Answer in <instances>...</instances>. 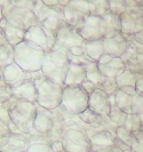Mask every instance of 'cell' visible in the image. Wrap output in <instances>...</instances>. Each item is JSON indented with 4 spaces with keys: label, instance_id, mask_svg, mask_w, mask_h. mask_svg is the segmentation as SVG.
<instances>
[{
    "label": "cell",
    "instance_id": "4fadbf2b",
    "mask_svg": "<svg viewBox=\"0 0 143 152\" xmlns=\"http://www.w3.org/2000/svg\"><path fill=\"white\" fill-rule=\"evenodd\" d=\"M85 49H86V54L88 55V57H90L93 61L98 62L104 55L103 39L93 40V41H86Z\"/></svg>",
    "mask_w": 143,
    "mask_h": 152
},
{
    "label": "cell",
    "instance_id": "277c9868",
    "mask_svg": "<svg viewBox=\"0 0 143 152\" xmlns=\"http://www.w3.org/2000/svg\"><path fill=\"white\" fill-rule=\"evenodd\" d=\"M85 42L84 38L73 26L63 23L56 31V41L53 50H70L71 48L81 46Z\"/></svg>",
    "mask_w": 143,
    "mask_h": 152
},
{
    "label": "cell",
    "instance_id": "6da1fadb",
    "mask_svg": "<svg viewBox=\"0 0 143 152\" xmlns=\"http://www.w3.org/2000/svg\"><path fill=\"white\" fill-rule=\"evenodd\" d=\"M68 50H52L46 56L44 71L53 83L59 85H64L67 73L70 66V60L68 56Z\"/></svg>",
    "mask_w": 143,
    "mask_h": 152
},
{
    "label": "cell",
    "instance_id": "30bf717a",
    "mask_svg": "<svg viewBox=\"0 0 143 152\" xmlns=\"http://www.w3.org/2000/svg\"><path fill=\"white\" fill-rule=\"evenodd\" d=\"M88 107L95 113H106L109 109V96L101 88H96L92 94H89Z\"/></svg>",
    "mask_w": 143,
    "mask_h": 152
},
{
    "label": "cell",
    "instance_id": "8992f818",
    "mask_svg": "<svg viewBox=\"0 0 143 152\" xmlns=\"http://www.w3.org/2000/svg\"><path fill=\"white\" fill-rule=\"evenodd\" d=\"M120 20L121 31L126 36L143 31V14L140 10H127L120 15Z\"/></svg>",
    "mask_w": 143,
    "mask_h": 152
},
{
    "label": "cell",
    "instance_id": "e0dca14e",
    "mask_svg": "<svg viewBox=\"0 0 143 152\" xmlns=\"http://www.w3.org/2000/svg\"><path fill=\"white\" fill-rule=\"evenodd\" d=\"M109 8L110 12L117 15H122L125 12H127V6L125 0H109Z\"/></svg>",
    "mask_w": 143,
    "mask_h": 152
},
{
    "label": "cell",
    "instance_id": "5bb4252c",
    "mask_svg": "<svg viewBox=\"0 0 143 152\" xmlns=\"http://www.w3.org/2000/svg\"><path fill=\"white\" fill-rule=\"evenodd\" d=\"M84 68L86 70L87 80H89L93 84L100 86V84L102 83V80L104 79V77L101 75V72H100V70H98V62L92 61V62H89V63H87L86 65H84Z\"/></svg>",
    "mask_w": 143,
    "mask_h": 152
},
{
    "label": "cell",
    "instance_id": "9a60e30c",
    "mask_svg": "<svg viewBox=\"0 0 143 152\" xmlns=\"http://www.w3.org/2000/svg\"><path fill=\"white\" fill-rule=\"evenodd\" d=\"M89 10L90 15L103 17L108 12H110L109 0H89Z\"/></svg>",
    "mask_w": 143,
    "mask_h": 152
},
{
    "label": "cell",
    "instance_id": "7c38bea8",
    "mask_svg": "<svg viewBox=\"0 0 143 152\" xmlns=\"http://www.w3.org/2000/svg\"><path fill=\"white\" fill-rule=\"evenodd\" d=\"M103 20L106 23V37L104 39L112 38L114 36L121 33V20L120 16L113 14L111 12H108L103 16Z\"/></svg>",
    "mask_w": 143,
    "mask_h": 152
},
{
    "label": "cell",
    "instance_id": "7a4b0ae2",
    "mask_svg": "<svg viewBox=\"0 0 143 152\" xmlns=\"http://www.w3.org/2000/svg\"><path fill=\"white\" fill-rule=\"evenodd\" d=\"M89 94L81 86H68L62 95V105L70 113L80 114L88 109Z\"/></svg>",
    "mask_w": 143,
    "mask_h": 152
},
{
    "label": "cell",
    "instance_id": "3957f363",
    "mask_svg": "<svg viewBox=\"0 0 143 152\" xmlns=\"http://www.w3.org/2000/svg\"><path fill=\"white\" fill-rule=\"evenodd\" d=\"M89 15V0H70L65 6H63L64 21L76 30L80 28L85 18Z\"/></svg>",
    "mask_w": 143,
    "mask_h": 152
},
{
    "label": "cell",
    "instance_id": "ba28073f",
    "mask_svg": "<svg viewBox=\"0 0 143 152\" xmlns=\"http://www.w3.org/2000/svg\"><path fill=\"white\" fill-rule=\"evenodd\" d=\"M98 70L104 78H116L120 72L125 70V64L119 57H111L103 55L98 62Z\"/></svg>",
    "mask_w": 143,
    "mask_h": 152
},
{
    "label": "cell",
    "instance_id": "2e32d148",
    "mask_svg": "<svg viewBox=\"0 0 143 152\" xmlns=\"http://www.w3.org/2000/svg\"><path fill=\"white\" fill-rule=\"evenodd\" d=\"M98 88H101L108 96L109 95H114V93L117 91V88H118L116 78H104L102 80V83L100 84Z\"/></svg>",
    "mask_w": 143,
    "mask_h": 152
},
{
    "label": "cell",
    "instance_id": "ac0fdd59",
    "mask_svg": "<svg viewBox=\"0 0 143 152\" xmlns=\"http://www.w3.org/2000/svg\"><path fill=\"white\" fill-rule=\"evenodd\" d=\"M45 4L49 7H55V6H59L60 5V0H44Z\"/></svg>",
    "mask_w": 143,
    "mask_h": 152
},
{
    "label": "cell",
    "instance_id": "ffe728a7",
    "mask_svg": "<svg viewBox=\"0 0 143 152\" xmlns=\"http://www.w3.org/2000/svg\"><path fill=\"white\" fill-rule=\"evenodd\" d=\"M135 1L140 5V6H143V0H135Z\"/></svg>",
    "mask_w": 143,
    "mask_h": 152
},
{
    "label": "cell",
    "instance_id": "9c48e42d",
    "mask_svg": "<svg viewBox=\"0 0 143 152\" xmlns=\"http://www.w3.org/2000/svg\"><path fill=\"white\" fill-rule=\"evenodd\" d=\"M128 42L126 38L119 33L112 38L103 39V48H104V54L109 55L111 57H119L124 55V53L127 49Z\"/></svg>",
    "mask_w": 143,
    "mask_h": 152
},
{
    "label": "cell",
    "instance_id": "5b68a950",
    "mask_svg": "<svg viewBox=\"0 0 143 152\" xmlns=\"http://www.w3.org/2000/svg\"><path fill=\"white\" fill-rule=\"evenodd\" d=\"M77 31L86 41L101 40L106 37V23L103 17L89 15L85 18Z\"/></svg>",
    "mask_w": 143,
    "mask_h": 152
},
{
    "label": "cell",
    "instance_id": "52a82bcc",
    "mask_svg": "<svg viewBox=\"0 0 143 152\" xmlns=\"http://www.w3.org/2000/svg\"><path fill=\"white\" fill-rule=\"evenodd\" d=\"M64 149L67 152H90L92 144L78 130H69L64 135Z\"/></svg>",
    "mask_w": 143,
    "mask_h": 152
},
{
    "label": "cell",
    "instance_id": "8fae6325",
    "mask_svg": "<svg viewBox=\"0 0 143 152\" xmlns=\"http://www.w3.org/2000/svg\"><path fill=\"white\" fill-rule=\"evenodd\" d=\"M86 79H87L86 70L83 65L70 63L64 85H67V86H80Z\"/></svg>",
    "mask_w": 143,
    "mask_h": 152
},
{
    "label": "cell",
    "instance_id": "d6986e66",
    "mask_svg": "<svg viewBox=\"0 0 143 152\" xmlns=\"http://www.w3.org/2000/svg\"><path fill=\"white\" fill-rule=\"evenodd\" d=\"M69 1H70V0H60V5L61 6H65Z\"/></svg>",
    "mask_w": 143,
    "mask_h": 152
},
{
    "label": "cell",
    "instance_id": "44dd1931",
    "mask_svg": "<svg viewBox=\"0 0 143 152\" xmlns=\"http://www.w3.org/2000/svg\"><path fill=\"white\" fill-rule=\"evenodd\" d=\"M142 129H143V128H142Z\"/></svg>",
    "mask_w": 143,
    "mask_h": 152
}]
</instances>
